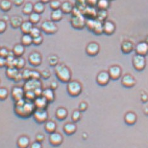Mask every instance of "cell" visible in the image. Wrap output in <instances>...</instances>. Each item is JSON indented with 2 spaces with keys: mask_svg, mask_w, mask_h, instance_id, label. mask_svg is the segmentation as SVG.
Returning <instances> with one entry per match:
<instances>
[{
  "mask_svg": "<svg viewBox=\"0 0 148 148\" xmlns=\"http://www.w3.org/2000/svg\"><path fill=\"white\" fill-rule=\"evenodd\" d=\"M34 12V5L31 2H27L23 5L22 13L25 15H29Z\"/></svg>",
  "mask_w": 148,
  "mask_h": 148,
  "instance_id": "36",
  "label": "cell"
},
{
  "mask_svg": "<svg viewBox=\"0 0 148 148\" xmlns=\"http://www.w3.org/2000/svg\"><path fill=\"white\" fill-rule=\"evenodd\" d=\"M64 13L62 12L61 10L58 9L55 10H52L51 13V21H52L54 22H59L62 21L63 18Z\"/></svg>",
  "mask_w": 148,
  "mask_h": 148,
  "instance_id": "27",
  "label": "cell"
},
{
  "mask_svg": "<svg viewBox=\"0 0 148 148\" xmlns=\"http://www.w3.org/2000/svg\"><path fill=\"white\" fill-rule=\"evenodd\" d=\"M34 25L29 21H25L23 22V23H22L20 29H21V32L23 33V34H26L30 33Z\"/></svg>",
  "mask_w": 148,
  "mask_h": 148,
  "instance_id": "30",
  "label": "cell"
},
{
  "mask_svg": "<svg viewBox=\"0 0 148 148\" xmlns=\"http://www.w3.org/2000/svg\"><path fill=\"white\" fill-rule=\"evenodd\" d=\"M110 7L109 0H98L96 8L97 10H107Z\"/></svg>",
  "mask_w": 148,
  "mask_h": 148,
  "instance_id": "34",
  "label": "cell"
},
{
  "mask_svg": "<svg viewBox=\"0 0 148 148\" xmlns=\"http://www.w3.org/2000/svg\"><path fill=\"white\" fill-rule=\"evenodd\" d=\"M32 116L35 122L39 124L45 123L48 119V113L46 110L36 109L34 112Z\"/></svg>",
  "mask_w": 148,
  "mask_h": 148,
  "instance_id": "7",
  "label": "cell"
},
{
  "mask_svg": "<svg viewBox=\"0 0 148 148\" xmlns=\"http://www.w3.org/2000/svg\"><path fill=\"white\" fill-rule=\"evenodd\" d=\"M38 87H42V83L40 80L31 79L25 81L23 88L26 91V90H34Z\"/></svg>",
  "mask_w": 148,
  "mask_h": 148,
  "instance_id": "9",
  "label": "cell"
},
{
  "mask_svg": "<svg viewBox=\"0 0 148 148\" xmlns=\"http://www.w3.org/2000/svg\"><path fill=\"white\" fill-rule=\"evenodd\" d=\"M33 38L29 34H23L21 38V44L25 47H27L31 46L32 44Z\"/></svg>",
  "mask_w": 148,
  "mask_h": 148,
  "instance_id": "33",
  "label": "cell"
},
{
  "mask_svg": "<svg viewBox=\"0 0 148 148\" xmlns=\"http://www.w3.org/2000/svg\"><path fill=\"white\" fill-rule=\"evenodd\" d=\"M41 29H39V27H33L31 32L29 33V34L34 38H35V37L41 35Z\"/></svg>",
  "mask_w": 148,
  "mask_h": 148,
  "instance_id": "47",
  "label": "cell"
},
{
  "mask_svg": "<svg viewBox=\"0 0 148 148\" xmlns=\"http://www.w3.org/2000/svg\"><path fill=\"white\" fill-rule=\"evenodd\" d=\"M25 59L23 57H18L15 59V66L17 69L18 70H22L25 67Z\"/></svg>",
  "mask_w": 148,
  "mask_h": 148,
  "instance_id": "40",
  "label": "cell"
},
{
  "mask_svg": "<svg viewBox=\"0 0 148 148\" xmlns=\"http://www.w3.org/2000/svg\"><path fill=\"white\" fill-rule=\"evenodd\" d=\"M33 102L34 103V105L36 108V109L41 110H46L49 104L48 101H47L45 99V97H44L42 96L36 97Z\"/></svg>",
  "mask_w": 148,
  "mask_h": 148,
  "instance_id": "17",
  "label": "cell"
},
{
  "mask_svg": "<svg viewBox=\"0 0 148 148\" xmlns=\"http://www.w3.org/2000/svg\"><path fill=\"white\" fill-rule=\"evenodd\" d=\"M24 3V0H14V4L16 6H21Z\"/></svg>",
  "mask_w": 148,
  "mask_h": 148,
  "instance_id": "62",
  "label": "cell"
},
{
  "mask_svg": "<svg viewBox=\"0 0 148 148\" xmlns=\"http://www.w3.org/2000/svg\"><path fill=\"white\" fill-rule=\"evenodd\" d=\"M55 74L58 79L63 83H68L71 80L72 73L70 70L64 64H58L55 67Z\"/></svg>",
  "mask_w": 148,
  "mask_h": 148,
  "instance_id": "2",
  "label": "cell"
},
{
  "mask_svg": "<svg viewBox=\"0 0 148 148\" xmlns=\"http://www.w3.org/2000/svg\"><path fill=\"white\" fill-rule=\"evenodd\" d=\"M45 10V5L41 1H38L34 5V12L41 15Z\"/></svg>",
  "mask_w": 148,
  "mask_h": 148,
  "instance_id": "38",
  "label": "cell"
},
{
  "mask_svg": "<svg viewBox=\"0 0 148 148\" xmlns=\"http://www.w3.org/2000/svg\"><path fill=\"white\" fill-rule=\"evenodd\" d=\"M36 97V96L34 90H26V91H25L24 98L26 100L34 101V100L35 99Z\"/></svg>",
  "mask_w": 148,
  "mask_h": 148,
  "instance_id": "45",
  "label": "cell"
},
{
  "mask_svg": "<svg viewBox=\"0 0 148 148\" xmlns=\"http://www.w3.org/2000/svg\"><path fill=\"white\" fill-rule=\"evenodd\" d=\"M42 91H43V89H42V87H38V88H37L34 90V92L36 97L41 96L42 95Z\"/></svg>",
  "mask_w": 148,
  "mask_h": 148,
  "instance_id": "57",
  "label": "cell"
},
{
  "mask_svg": "<svg viewBox=\"0 0 148 148\" xmlns=\"http://www.w3.org/2000/svg\"><path fill=\"white\" fill-rule=\"evenodd\" d=\"M73 9V6L72 4L69 1H64L62 3L60 10L62 11L63 13L65 14H70L71 13Z\"/></svg>",
  "mask_w": 148,
  "mask_h": 148,
  "instance_id": "31",
  "label": "cell"
},
{
  "mask_svg": "<svg viewBox=\"0 0 148 148\" xmlns=\"http://www.w3.org/2000/svg\"><path fill=\"white\" fill-rule=\"evenodd\" d=\"M86 19L83 14L72 16L70 20V24L74 29H82L86 27Z\"/></svg>",
  "mask_w": 148,
  "mask_h": 148,
  "instance_id": "4",
  "label": "cell"
},
{
  "mask_svg": "<svg viewBox=\"0 0 148 148\" xmlns=\"http://www.w3.org/2000/svg\"><path fill=\"white\" fill-rule=\"evenodd\" d=\"M12 8V3L10 0H1L0 1V9L5 12L10 10Z\"/></svg>",
  "mask_w": 148,
  "mask_h": 148,
  "instance_id": "32",
  "label": "cell"
},
{
  "mask_svg": "<svg viewBox=\"0 0 148 148\" xmlns=\"http://www.w3.org/2000/svg\"><path fill=\"white\" fill-rule=\"evenodd\" d=\"M81 119V112L79 110H75L72 114V120L73 122H77Z\"/></svg>",
  "mask_w": 148,
  "mask_h": 148,
  "instance_id": "46",
  "label": "cell"
},
{
  "mask_svg": "<svg viewBox=\"0 0 148 148\" xmlns=\"http://www.w3.org/2000/svg\"><path fill=\"white\" fill-rule=\"evenodd\" d=\"M132 65L134 68L137 71H143L145 69L146 65V61L145 56L139 55H135L132 58Z\"/></svg>",
  "mask_w": 148,
  "mask_h": 148,
  "instance_id": "6",
  "label": "cell"
},
{
  "mask_svg": "<svg viewBox=\"0 0 148 148\" xmlns=\"http://www.w3.org/2000/svg\"><path fill=\"white\" fill-rule=\"evenodd\" d=\"M6 28H7L6 22L3 20H0V34L4 33L6 31Z\"/></svg>",
  "mask_w": 148,
  "mask_h": 148,
  "instance_id": "51",
  "label": "cell"
},
{
  "mask_svg": "<svg viewBox=\"0 0 148 148\" xmlns=\"http://www.w3.org/2000/svg\"><path fill=\"white\" fill-rule=\"evenodd\" d=\"M63 137L60 133L53 132L49 134V142L53 146H59L63 143Z\"/></svg>",
  "mask_w": 148,
  "mask_h": 148,
  "instance_id": "11",
  "label": "cell"
},
{
  "mask_svg": "<svg viewBox=\"0 0 148 148\" xmlns=\"http://www.w3.org/2000/svg\"><path fill=\"white\" fill-rule=\"evenodd\" d=\"M108 72L109 73L110 79L115 80L120 79L122 73V69L118 65H113L110 67Z\"/></svg>",
  "mask_w": 148,
  "mask_h": 148,
  "instance_id": "14",
  "label": "cell"
},
{
  "mask_svg": "<svg viewBox=\"0 0 148 148\" xmlns=\"http://www.w3.org/2000/svg\"><path fill=\"white\" fill-rule=\"evenodd\" d=\"M62 3L58 0H51L49 2V7L52 10H55L60 9L61 7Z\"/></svg>",
  "mask_w": 148,
  "mask_h": 148,
  "instance_id": "43",
  "label": "cell"
},
{
  "mask_svg": "<svg viewBox=\"0 0 148 148\" xmlns=\"http://www.w3.org/2000/svg\"><path fill=\"white\" fill-rule=\"evenodd\" d=\"M97 13V9L96 10L95 7H90V6H87L86 7L84 8L82 11V14L88 18H96Z\"/></svg>",
  "mask_w": 148,
  "mask_h": 148,
  "instance_id": "19",
  "label": "cell"
},
{
  "mask_svg": "<svg viewBox=\"0 0 148 148\" xmlns=\"http://www.w3.org/2000/svg\"><path fill=\"white\" fill-rule=\"evenodd\" d=\"M5 66H6V59L0 56V68L2 69Z\"/></svg>",
  "mask_w": 148,
  "mask_h": 148,
  "instance_id": "59",
  "label": "cell"
},
{
  "mask_svg": "<svg viewBox=\"0 0 148 148\" xmlns=\"http://www.w3.org/2000/svg\"><path fill=\"white\" fill-rule=\"evenodd\" d=\"M41 30L46 34H54L58 31V28L55 22L52 21H46L41 23Z\"/></svg>",
  "mask_w": 148,
  "mask_h": 148,
  "instance_id": "5",
  "label": "cell"
},
{
  "mask_svg": "<svg viewBox=\"0 0 148 148\" xmlns=\"http://www.w3.org/2000/svg\"><path fill=\"white\" fill-rule=\"evenodd\" d=\"M49 65L51 66H56L58 63V58L56 55H50L48 58Z\"/></svg>",
  "mask_w": 148,
  "mask_h": 148,
  "instance_id": "42",
  "label": "cell"
},
{
  "mask_svg": "<svg viewBox=\"0 0 148 148\" xmlns=\"http://www.w3.org/2000/svg\"><path fill=\"white\" fill-rule=\"evenodd\" d=\"M67 115H68V112L65 108L60 107L58 108V109L56 110V113H55V116L57 119L60 120H65Z\"/></svg>",
  "mask_w": 148,
  "mask_h": 148,
  "instance_id": "28",
  "label": "cell"
},
{
  "mask_svg": "<svg viewBox=\"0 0 148 148\" xmlns=\"http://www.w3.org/2000/svg\"><path fill=\"white\" fill-rule=\"evenodd\" d=\"M22 78L23 80L27 81L29 79H31V70L29 69H25L23 70V71L22 72Z\"/></svg>",
  "mask_w": 148,
  "mask_h": 148,
  "instance_id": "48",
  "label": "cell"
},
{
  "mask_svg": "<svg viewBox=\"0 0 148 148\" xmlns=\"http://www.w3.org/2000/svg\"><path fill=\"white\" fill-rule=\"evenodd\" d=\"M18 72H19L18 70L16 69V67L12 66V67H8V68L6 69L5 74L6 77H7L9 79L13 80Z\"/></svg>",
  "mask_w": 148,
  "mask_h": 148,
  "instance_id": "29",
  "label": "cell"
},
{
  "mask_svg": "<svg viewBox=\"0 0 148 148\" xmlns=\"http://www.w3.org/2000/svg\"><path fill=\"white\" fill-rule=\"evenodd\" d=\"M51 1V0H41V1H41L42 3H44V4H45V3H49Z\"/></svg>",
  "mask_w": 148,
  "mask_h": 148,
  "instance_id": "63",
  "label": "cell"
},
{
  "mask_svg": "<svg viewBox=\"0 0 148 148\" xmlns=\"http://www.w3.org/2000/svg\"><path fill=\"white\" fill-rule=\"evenodd\" d=\"M50 76H51V73H50V72L48 71V70H43L42 72H41V77L43 79H48L49 78Z\"/></svg>",
  "mask_w": 148,
  "mask_h": 148,
  "instance_id": "54",
  "label": "cell"
},
{
  "mask_svg": "<svg viewBox=\"0 0 148 148\" xmlns=\"http://www.w3.org/2000/svg\"><path fill=\"white\" fill-rule=\"evenodd\" d=\"M28 61L32 66H38L42 63V56L38 51H33L29 55Z\"/></svg>",
  "mask_w": 148,
  "mask_h": 148,
  "instance_id": "10",
  "label": "cell"
},
{
  "mask_svg": "<svg viewBox=\"0 0 148 148\" xmlns=\"http://www.w3.org/2000/svg\"><path fill=\"white\" fill-rule=\"evenodd\" d=\"M16 145L18 148H28L30 145V139L27 136H22L18 137L16 141Z\"/></svg>",
  "mask_w": 148,
  "mask_h": 148,
  "instance_id": "20",
  "label": "cell"
},
{
  "mask_svg": "<svg viewBox=\"0 0 148 148\" xmlns=\"http://www.w3.org/2000/svg\"><path fill=\"white\" fill-rule=\"evenodd\" d=\"M99 45L96 42H89L86 48V52L87 55L90 56H96L99 53Z\"/></svg>",
  "mask_w": 148,
  "mask_h": 148,
  "instance_id": "13",
  "label": "cell"
},
{
  "mask_svg": "<svg viewBox=\"0 0 148 148\" xmlns=\"http://www.w3.org/2000/svg\"><path fill=\"white\" fill-rule=\"evenodd\" d=\"M103 33L106 35H112L115 32L116 30V25L115 23L110 21H105L103 23Z\"/></svg>",
  "mask_w": 148,
  "mask_h": 148,
  "instance_id": "15",
  "label": "cell"
},
{
  "mask_svg": "<svg viewBox=\"0 0 148 148\" xmlns=\"http://www.w3.org/2000/svg\"><path fill=\"white\" fill-rule=\"evenodd\" d=\"M66 90L70 96L77 97L81 94L82 91V86L77 80H70L67 83Z\"/></svg>",
  "mask_w": 148,
  "mask_h": 148,
  "instance_id": "3",
  "label": "cell"
},
{
  "mask_svg": "<svg viewBox=\"0 0 148 148\" xmlns=\"http://www.w3.org/2000/svg\"><path fill=\"white\" fill-rule=\"evenodd\" d=\"M57 87H58V83H57L56 81H52L51 83H50L49 88H51V89L55 90V89H57Z\"/></svg>",
  "mask_w": 148,
  "mask_h": 148,
  "instance_id": "61",
  "label": "cell"
},
{
  "mask_svg": "<svg viewBox=\"0 0 148 148\" xmlns=\"http://www.w3.org/2000/svg\"><path fill=\"white\" fill-rule=\"evenodd\" d=\"M137 120V116L135 113L132 112L127 113L125 116V122L129 125H133L136 123Z\"/></svg>",
  "mask_w": 148,
  "mask_h": 148,
  "instance_id": "35",
  "label": "cell"
},
{
  "mask_svg": "<svg viewBox=\"0 0 148 148\" xmlns=\"http://www.w3.org/2000/svg\"><path fill=\"white\" fill-rule=\"evenodd\" d=\"M108 17L107 10H97L96 19L101 22L106 21Z\"/></svg>",
  "mask_w": 148,
  "mask_h": 148,
  "instance_id": "41",
  "label": "cell"
},
{
  "mask_svg": "<svg viewBox=\"0 0 148 148\" xmlns=\"http://www.w3.org/2000/svg\"><path fill=\"white\" fill-rule=\"evenodd\" d=\"M87 108V105L85 102H82L79 105V111L80 112H84Z\"/></svg>",
  "mask_w": 148,
  "mask_h": 148,
  "instance_id": "58",
  "label": "cell"
},
{
  "mask_svg": "<svg viewBox=\"0 0 148 148\" xmlns=\"http://www.w3.org/2000/svg\"><path fill=\"white\" fill-rule=\"evenodd\" d=\"M41 20V15L38 13L33 12L31 15H29V21L31 22L33 25H36L40 22Z\"/></svg>",
  "mask_w": 148,
  "mask_h": 148,
  "instance_id": "37",
  "label": "cell"
},
{
  "mask_svg": "<svg viewBox=\"0 0 148 148\" xmlns=\"http://www.w3.org/2000/svg\"><path fill=\"white\" fill-rule=\"evenodd\" d=\"M56 123L52 120H47L45 123V130L50 134L56 132Z\"/></svg>",
  "mask_w": 148,
  "mask_h": 148,
  "instance_id": "26",
  "label": "cell"
},
{
  "mask_svg": "<svg viewBox=\"0 0 148 148\" xmlns=\"http://www.w3.org/2000/svg\"><path fill=\"white\" fill-rule=\"evenodd\" d=\"M110 79L108 72L105 71L100 72L96 77V82L97 84L101 86H105L107 85L109 83Z\"/></svg>",
  "mask_w": 148,
  "mask_h": 148,
  "instance_id": "12",
  "label": "cell"
},
{
  "mask_svg": "<svg viewBox=\"0 0 148 148\" xmlns=\"http://www.w3.org/2000/svg\"><path fill=\"white\" fill-rule=\"evenodd\" d=\"M98 0H86V3L87 6H90V7H95L97 5Z\"/></svg>",
  "mask_w": 148,
  "mask_h": 148,
  "instance_id": "53",
  "label": "cell"
},
{
  "mask_svg": "<svg viewBox=\"0 0 148 148\" xmlns=\"http://www.w3.org/2000/svg\"><path fill=\"white\" fill-rule=\"evenodd\" d=\"M41 72H38V70H31V79L35 80H39L41 78Z\"/></svg>",
  "mask_w": 148,
  "mask_h": 148,
  "instance_id": "49",
  "label": "cell"
},
{
  "mask_svg": "<svg viewBox=\"0 0 148 148\" xmlns=\"http://www.w3.org/2000/svg\"><path fill=\"white\" fill-rule=\"evenodd\" d=\"M43 42V38L41 35H39L35 38H33L32 44L35 46H39L41 45Z\"/></svg>",
  "mask_w": 148,
  "mask_h": 148,
  "instance_id": "50",
  "label": "cell"
},
{
  "mask_svg": "<svg viewBox=\"0 0 148 148\" xmlns=\"http://www.w3.org/2000/svg\"><path fill=\"white\" fill-rule=\"evenodd\" d=\"M77 125L73 122H68L63 126V131L66 134L69 136L72 135L76 132Z\"/></svg>",
  "mask_w": 148,
  "mask_h": 148,
  "instance_id": "24",
  "label": "cell"
},
{
  "mask_svg": "<svg viewBox=\"0 0 148 148\" xmlns=\"http://www.w3.org/2000/svg\"><path fill=\"white\" fill-rule=\"evenodd\" d=\"M29 148H42V143H39L36 140L30 145Z\"/></svg>",
  "mask_w": 148,
  "mask_h": 148,
  "instance_id": "55",
  "label": "cell"
},
{
  "mask_svg": "<svg viewBox=\"0 0 148 148\" xmlns=\"http://www.w3.org/2000/svg\"><path fill=\"white\" fill-rule=\"evenodd\" d=\"M8 95V90L6 87H0V101H4L6 99Z\"/></svg>",
  "mask_w": 148,
  "mask_h": 148,
  "instance_id": "44",
  "label": "cell"
},
{
  "mask_svg": "<svg viewBox=\"0 0 148 148\" xmlns=\"http://www.w3.org/2000/svg\"><path fill=\"white\" fill-rule=\"evenodd\" d=\"M121 82H122L123 86L130 88V87H132L135 86L136 80L135 78L130 74H126L122 77Z\"/></svg>",
  "mask_w": 148,
  "mask_h": 148,
  "instance_id": "18",
  "label": "cell"
},
{
  "mask_svg": "<svg viewBox=\"0 0 148 148\" xmlns=\"http://www.w3.org/2000/svg\"><path fill=\"white\" fill-rule=\"evenodd\" d=\"M25 90L23 87L20 86H14L11 90V97L14 101H17L24 98Z\"/></svg>",
  "mask_w": 148,
  "mask_h": 148,
  "instance_id": "8",
  "label": "cell"
},
{
  "mask_svg": "<svg viewBox=\"0 0 148 148\" xmlns=\"http://www.w3.org/2000/svg\"><path fill=\"white\" fill-rule=\"evenodd\" d=\"M97 20V19H96ZM103 23L99 21H96V25L95 27L93 29L92 32L95 33L96 35H101L103 33Z\"/></svg>",
  "mask_w": 148,
  "mask_h": 148,
  "instance_id": "39",
  "label": "cell"
},
{
  "mask_svg": "<svg viewBox=\"0 0 148 148\" xmlns=\"http://www.w3.org/2000/svg\"><path fill=\"white\" fill-rule=\"evenodd\" d=\"M45 140V136L41 133H38L36 135V140L39 143H42Z\"/></svg>",
  "mask_w": 148,
  "mask_h": 148,
  "instance_id": "56",
  "label": "cell"
},
{
  "mask_svg": "<svg viewBox=\"0 0 148 148\" xmlns=\"http://www.w3.org/2000/svg\"><path fill=\"white\" fill-rule=\"evenodd\" d=\"M134 48V46L133 42L129 41V40L124 41L122 42V44H121V50H122V51L125 54L131 53L133 51Z\"/></svg>",
  "mask_w": 148,
  "mask_h": 148,
  "instance_id": "21",
  "label": "cell"
},
{
  "mask_svg": "<svg viewBox=\"0 0 148 148\" xmlns=\"http://www.w3.org/2000/svg\"><path fill=\"white\" fill-rule=\"evenodd\" d=\"M22 80H23L22 73L18 72L17 75H16V77H15V79H14V80H13V81H15V82H21Z\"/></svg>",
  "mask_w": 148,
  "mask_h": 148,
  "instance_id": "60",
  "label": "cell"
},
{
  "mask_svg": "<svg viewBox=\"0 0 148 148\" xmlns=\"http://www.w3.org/2000/svg\"><path fill=\"white\" fill-rule=\"evenodd\" d=\"M12 52L16 58L21 57L25 53V46L22 44H16L12 49Z\"/></svg>",
  "mask_w": 148,
  "mask_h": 148,
  "instance_id": "25",
  "label": "cell"
},
{
  "mask_svg": "<svg viewBox=\"0 0 148 148\" xmlns=\"http://www.w3.org/2000/svg\"><path fill=\"white\" fill-rule=\"evenodd\" d=\"M36 110V108L34 102L26 100L25 98L15 102L14 112L22 119H28L29 116H32Z\"/></svg>",
  "mask_w": 148,
  "mask_h": 148,
  "instance_id": "1",
  "label": "cell"
},
{
  "mask_svg": "<svg viewBox=\"0 0 148 148\" xmlns=\"http://www.w3.org/2000/svg\"><path fill=\"white\" fill-rule=\"evenodd\" d=\"M42 96L45 97V99L48 101L49 103L53 102L55 99V94L54 92V90L49 88V87L43 89Z\"/></svg>",
  "mask_w": 148,
  "mask_h": 148,
  "instance_id": "22",
  "label": "cell"
},
{
  "mask_svg": "<svg viewBox=\"0 0 148 148\" xmlns=\"http://www.w3.org/2000/svg\"><path fill=\"white\" fill-rule=\"evenodd\" d=\"M109 1H113V0H109Z\"/></svg>",
  "mask_w": 148,
  "mask_h": 148,
  "instance_id": "64",
  "label": "cell"
},
{
  "mask_svg": "<svg viewBox=\"0 0 148 148\" xmlns=\"http://www.w3.org/2000/svg\"><path fill=\"white\" fill-rule=\"evenodd\" d=\"M23 18L21 16L13 15L10 18V23L13 29H18L21 27L23 23Z\"/></svg>",
  "mask_w": 148,
  "mask_h": 148,
  "instance_id": "23",
  "label": "cell"
},
{
  "mask_svg": "<svg viewBox=\"0 0 148 148\" xmlns=\"http://www.w3.org/2000/svg\"><path fill=\"white\" fill-rule=\"evenodd\" d=\"M135 51L137 55L145 56L148 54V43L140 42L135 47Z\"/></svg>",
  "mask_w": 148,
  "mask_h": 148,
  "instance_id": "16",
  "label": "cell"
},
{
  "mask_svg": "<svg viewBox=\"0 0 148 148\" xmlns=\"http://www.w3.org/2000/svg\"><path fill=\"white\" fill-rule=\"evenodd\" d=\"M10 51L5 47H3V48H0V56L3 57V58H6L8 56L9 54Z\"/></svg>",
  "mask_w": 148,
  "mask_h": 148,
  "instance_id": "52",
  "label": "cell"
}]
</instances>
